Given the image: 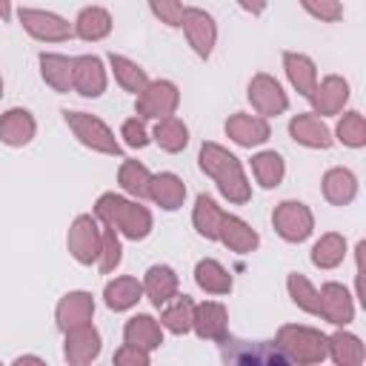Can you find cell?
Returning a JSON list of instances; mask_svg holds the SVG:
<instances>
[{"mask_svg": "<svg viewBox=\"0 0 366 366\" xmlns=\"http://www.w3.org/2000/svg\"><path fill=\"white\" fill-rule=\"evenodd\" d=\"M197 160H200V169L217 183L220 194L229 203L243 206V203L252 200V186H249V180L243 174V166L229 149H223L220 143H203Z\"/></svg>", "mask_w": 366, "mask_h": 366, "instance_id": "cell-1", "label": "cell"}, {"mask_svg": "<svg viewBox=\"0 0 366 366\" xmlns=\"http://www.w3.org/2000/svg\"><path fill=\"white\" fill-rule=\"evenodd\" d=\"M94 217L129 240H143L152 232V212L140 203H132V200L114 194V192H106L97 197Z\"/></svg>", "mask_w": 366, "mask_h": 366, "instance_id": "cell-2", "label": "cell"}, {"mask_svg": "<svg viewBox=\"0 0 366 366\" xmlns=\"http://www.w3.org/2000/svg\"><path fill=\"white\" fill-rule=\"evenodd\" d=\"M274 343L286 355V360H292V363H323L329 357L326 335H320L312 326H297V323L280 326Z\"/></svg>", "mask_w": 366, "mask_h": 366, "instance_id": "cell-3", "label": "cell"}, {"mask_svg": "<svg viewBox=\"0 0 366 366\" xmlns=\"http://www.w3.org/2000/svg\"><path fill=\"white\" fill-rule=\"evenodd\" d=\"M63 117H66V126L74 132V137L86 146V149H92V152H100V154H120L123 149H120V143L114 140V132L100 120V117H94V114H86V112H63Z\"/></svg>", "mask_w": 366, "mask_h": 366, "instance_id": "cell-4", "label": "cell"}, {"mask_svg": "<svg viewBox=\"0 0 366 366\" xmlns=\"http://www.w3.org/2000/svg\"><path fill=\"white\" fill-rule=\"evenodd\" d=\"M66 246L71 252V257L83 266H92L97 263L100 257V246H103V229L97 226V217L92 214H77L69 226V234H66Z\"/></svg>", "mask_w": 366, "mask_h": 366, "instance_id": "cell-5", "label": "cell"}, {"mask_svg": "<svg viewBox=\"0 0 366 366\" xmlns=\"http://www.w3.org/2000/svg\"><path fill=\"white\" fill-rule=\"evenodd\" d=\"M272 226L286 243H303L315 229V217H312V209L306 203L283 200L272 212Z\"/></svg>", "mask_w": 366, "mask_h": 366, "instance_id": "cell-6", "label": "cell"}, {"mask_svg": "<svg viewBox=\"0 0 366 366\" xmlns=\"http://www.w3.org/2000/svg\"><path fill=\"white\" fill-rule=\"evenodd\" d=\"M180 92L172 80H149L146 89L137 94V117L140 120H163L177 112Z\"/></svg>", "mask_w": 366, "mask_h": 366, "instance_id": "cell-7", "label": "cell"}, {"mask_svg": "<svg viewBox=\"0 0 366 366\" xmlns=\"http://www.w3.org/2000/svg\"><path fill=\"white\" fill-rule=\"evenodd\" d=\"M23 29L34 37V40H43V43H63L74 34V26L69 20H63L60 14L54 11H43V9H20L17 11Z\"/></svg>", "mask_w": 366, "mask_h": 366, "instance_id": "cell-8", "label": "cell"}, {"mask_svg": "<svg viewBox=\"0 0 366 366\" xmlns=\"http://www.w3.org/2000/svg\"><path fill=\"white\" fill-rule=\"evenodd\" d=\"M223 360L229 363H252V366H274L289 363L286 355L277 349V343H249V340H229V335L220 340Z\"/></svg>", "mask_w": 366, "mask_h": 366, "instance_id": "cell-9", "label": "cell"}, {"mask_svg": "<svg viewBox=\"0 0 366 366\" xmlns=\"http://www.w3.org/2000/svg\"><path fill=\"white\" fill-rule=\"evenodd\" d=\"M249 103L254 106L260 117H277L289 109V97L283 86L272 74H263V71L249 80Z\"/></svg>", "mask_w": 366, "mask_h": 366, "instance_id": "cell-10", "label": "cell"}, {"mask_svg": "<svg viewBox=\"0 0 366 366\" xmlns=\"http://www.w3.org/2000/svg\"><path fill=\"white\" fill-rule=\"evenodd\" d=\"M180 29L186 31V40L194 49V54L206 60L212 54V49H214V40H217L214 17L209 11H203V9H183Z\"/></svg>", "mask_w": 366, "mask_h": 366, "instance_id": "cell-11", "label": "cell"}, {"mask_svg": "<svg viewBox=\"0 0 366 366\" xmlns=\"http://www.w3.org/2000/svg\"><path fill=\"white\" fill-rule=\"evenodd\" d=\"M71 89L80 97H100L106 92V69L97 54L71 57Z\"/></svg>", "mask_w": 366, "mask_h": 366, "instance_id": "cell-12", "label": "cell"}, {"mask_svg": "<svg viewBox=\"0 0 366 366\" xmlns=\"http://www.w3.org/2000/svg\"><path fill=\"white\" fill-rule=\"evenodd\" d=\"M63 355L71 366H86L92 360H97L100 355V332L86 323V326H74L66 332V343H63Z\"/></svg>", "mask_w": 366, "mask_h": 366, "instance_id": "cell-13", "label": "cell"}, {"mask_svg": "<svg viewBox=\"0 0 366 366\" xmlns=\"http://www.w3.org/2000/svg\"><path fill=\"white\" fill-rule=\"evenodd\" d=\"M192 329L197 332V337L220 343V340L229 335V315H226V306H223V303H214V300L197 303V306H194V315H192Z\"/></svg>", "mask_w": 366, "mask_h": 366, "instance_id": "cell-14", "label": "cell"}, {"mask_svg": "<svg viewBox=\"0 0 366 366\" xmlns=\"http://www.w3.org/2000/svg\"><path fill=\"white\" fill-rule=\"evenodd\" d=\"M226 134H229V140H234L237 146L252 149V146L266 143V140L272 137V129H269V120H266V117L237 112V114H232V117L226 120Z\"/></svg>", "mask_w": 366, "mask_h": 366, "instance_id": "cell-15", "label": "cell"}, {"mask_svg": "<svg viewBox=\"0 0 366 366\" xmlns=\"http://www.w3.org/2000/svg\"><path fill=\"white\" fill-rule=\"evenodd\" d=\"M320 317L335 323V326H349L355 320V303L346 292V286L340 283H323L320 286Z\"/></svg>", "mask_w": 366, "mask_h": 366, "instance_id": "cell-16", "label": "cell"}, {"mask_svg": "<svg viewBox=\"0 0 366 366\" xmlns=\"http://www.w3.org/2000/svg\"><path fill=\"white\" fill-rule=\"evenodd\" d=\"M309 100H312L315 114H320V117L337 114V112H343V106L349 100V83L340 74H329L320 80V86H315Z\"/></svg>", "mask_w": 366, "mask_h": 366, "instance_id": "cell-17", "label": "cell"}, {"mask_svg": "<svg viewBox=\"0 0 366 366\" xmlns=\"http://www.w3.org/2000/svg\"><path fill=\"white\" fill-rule=\"evenodd\" d=\"M289 134L295 143L306 146V149H329L332 146V132L329 126L315 114V112H303V114H295L289 120Z\"/></svg>", "mask_w": 366, "mask_h": 366, "instance_id": "cell-18", "label": "cell"}, {"mask_svg": "<svg viewBox=\"0 0 366 366\" xmlns=\"http://www.w3.org/2000/svg\"><path fill=\"white\" fill-rule=\"evenodd\" d=\"M92 315H94V297L89 292H69V295H63L60 303H57V312H54L57 326L63 332H69L74 326L92 323Z\"/></svg>", "mask_w": 366, "mask_h": 366, "instance_id": "cell-19", "label": "cell"}, {"mask_svg": "<svg viewBox=\"0 0 366 366\" xmlns=\"http://www.w3.org/2000/svg\"><path fill=\"white\" fill-rule=\"evenodd\" d=\"M217 240H220L226 249L237 252V254H249V252H254L257 243H260L257 232H254L246 220H240L237 214H223L220 229H217Z\"/></svg>", "mask_w": 366, "mask_h": 366, "instance_id": "cell-20", "label": "cell"}, {"mask_svg": "<svg viewBox=\"0 0 366 366\" xmlns=\"http://www.w3.org/2000/svg\"><path fill=\"white\" fill-rule=\"evenodd\" d=\"M34 132H37V123H34L31 112H26V109H9L0 117V140L11 149H20V146L31 143Z\"/></svg>", "mask_w": 366, "mask_h": 366, "instance_id": "cell-21", "label": "cell"}, {"mask_svg": "<svg viewBox=\"0 0 366 366\" xmlns=\"http://www.w3.org/2000/svg\"><path fill=\"white\" fill-rule=\"evenodd\" d=\"M149 197H152L160 209L177 212V209L183 206V200H186V183H183L177 174H172V172L152 174V180H149Z\"/></svg>", "mask_w": 366, "mask_h": 366, "instance_id": "cell-22", "label": "cell"}, {"mask_svg": "<svg viewBox=\"0 0 366 366\" xmlns=\"http://www.w3.org/2000/svg\"><path fill=\"white\" fill-rule=\"evenodd\" d=\"M123 340L132 343V346H137V349L154 352L163 343V326L152 315H134L123 326Z\"/></svg>", "mask_w": 366, "mask_h": 366, "instance_id": "cell-23", "label": "cell"}, {"mask_svg": "<svg viewBox=\"0 0 366 366\" xmlns=\"http://www.w3.org/2000/svg\"><path fill=\"white\" fill-rule=\"evenodd\" d=\"M323 197L332 206H349L357 197V177L343 166L329 169L323 174Z\"/></svg>", "mask_w": 366, "mask_h": 366, "instance_id": "cell-24", "label": "cell"}, {"mask_svg": "<svg viewBox=\"0 0 366 366\" xmlns=\"http://www.w3.org/2000/svg\"><path fill=\"white\" fill-rule=\"evenodd\" d=\"M283 69H286V77L289 83L303 94L309 97L317 86V69L312 63V57L300 54V51H283Z\"/></svg>", "mask_w": 366, "mask_h": 366, "instance_id": "cell-25", "label": "cell"}, {"mask_svg": "<svg viewBox=\"0 0 366 366\" xmlns=\"http://www.w3.org/2000/svg\"><path fill=\"white\" fill-rule=\"evenodd\" d=\"M143 292H146V297L160 309L163 303H169L174 295H177V274H174V269L172 266H152L149 272H146V277H143Z\"/></svg>", "mask_w": 366, "mask_h": 366, "instance_id": "cell-26", "label": "cell"}, {"mask_svg": "<svg viewBox=\"0 0 366 366\" xmlns=\"http://www.w3.org/2000/svg\"><path fill=\"white\" fill-rule=\"evenodd\" d=\"M103 297H106V306L112 312H126V309L137 306V300L143 297V283L137 277H129V274L114 277V280L106 283Z\"/></svg>", "mask_w": 366, "mask_h": 366, "instance_id": "cell-27", "label": "cell"}, {"mask_svg": "<svg viewBox=\"0 0 366 366\" xmlns=\"http://www.w3.org/2000/svg\"><path fill=\"white\" fill-rule=\"evenodd\" d=\"M326 340H329V357H332L337 366H360V363L366 360V349H363V343H360L357 335L337 329V332H335L332 337H326Z\"/></svg>", "mask_w": 366, "mask_h": 366, "instance_id": "cell-28", "label": "cell"}, {"mask_svg": "<svg viewBox=\"0 0 366 366\" xmlns=\"http://www.w3.org/2000/svg\"><path fill=\"white\" fill-rule=\"evenodd\" d=\"M109 31H112V14L100 6H86L74 20V34L80 40L94 43V40H103Z\"/></svg>", "mask_w": 366, "mask_h": 366, "instance_id": "cell-29", "label": "cell"}, {"mask_svg": "<svg viewBox=\"0 0 366 366\" xmlns=\"http://www.w3.org/2000/svg\"><path fill=\"white\" fill-rule=\"evenodd\" d=\"M194 283L209 292V295H229L232 292V274L214 260V257H203L194 266Z\"/></svg>", "mask_w": 366, "mask_h": 366, "instance_id": "cell-30", "label": "cell"}, {"mask_svg": "<svg viewBox=\"0 0 366 366\" xmlns=\"http://www.w3.org/2000/svg\"><path fill=\"white\" fill-rule=\"evenodd\" d=\"M40 74L54 92H71V57L43 51L40 54Z\"/></svg>", "mask_w": 366, "mask_h": 366, "instance_id": "cell-31", "label": "cell"}, {"mask_svg": "<svg viewBox=\"0 0 366 366\" xmlns=\"http://www.w3.org/2000/svg\"><path fill=\"white\" fill-rule=\"evenodd\" d=\"M223 209L209 197V194H197L194 200V212H192V223L197 229L200 237L206 240H217V229H220V220H223Z\"/></svg>", "mask_w": 366, "mask_h": 366, "instance_id": "cell-32", "label": "cell"}, {"mask_svg": "<svg viewBox=\"0 0 366 366\" xmlns=\"http://www.w3.org/2000/svg\"><path fill=\"white\" fill-rule=\"evenodd\" d=\"M192 315H194V303L192 297L186 295H174L169 303H163V312H160V326L169 329L172 335H186L192 329Z\"/></svg>", "mask_w": 366, "mask_h": 366, "instance_id": "cell-33", "label": "cell"}, {"mask_svg": "<svg viewBox=\"0 0 366 366\" xmlns=\"http://www.w3.org/2000/svg\"><path fill=\"white\" fill-rule=\"evenodd\" d=\"M154 143L163 149V152H169V154H177V152H183L186 149V143H189V129H186V123L180 120V117H174V114H169V117H163V120H157V126H154Z\"/></svg>", "mask_w": 366, "mask_h": 366, "instance_id": "cell-34", "label": "cell"}, {"mask_svg": "<svg viewBox=\"0 0 366 366\" xmlns=\"http://www.w3.org/2000/svg\"><path fill=\"white\" fill-rule=\"evenodd\" d=\"M346 257V237L337 232H326L315 246H312V263L317 269H335Z\"/></svg>", "mask_w": 366, "mask_h": 366, "instance_id": "cell-35", "label": "cell"}, {"mask_svg": "<svg viewBox=\"0 0 366 366\" xmlns=\"http://www.w3.org/2000/svg\"><path fill=\"white\" fill-rule=\"evenodd\" d=\"M109 66H112L114 80L120 83V89H126V92H132V94H140V92L146 89L149 77H146V71H143L134 60H129V57L112 51V54H109Z\"/></svg>", "mask_w": 366, "mask_h": 366, "instance_id": "cell-36", "label": "cell"}, {"mask_svg": "<svg viewBox=\"0 0 366 366\" xmlns=\"http://www.w3.org/2000/svg\"><path fill=\"white\" fill-rule=\"evenodd\" d=\"M252 172L263 189H274V186H280V180L286 174V163L277 152H257L252 157Z\"/></svg>", "mask_w": 366, "mask_h": 366, "instance_id": "cell-37", "label": "cell"}, {"mask_svg": "<svg viewBox=\"0 0 366 366\" xmlns=\"http://www.w3.org/2000/svg\"><path fill=\"white\" fill-rule=\"evenodd\" d=\"M149 180H152V172H149L143 163H137V160H123V166H120V172H117V183H120V189H123L126 194H132V197H137V200L149 197Z\"/></svg>", "mask_w": 366, "mask_h": 366, "instance_id": "cell-38", "label": "cell"}, {"mask_svg": "<svg viewBox=\"0 0 366 366\" xmlns=\"http://www.w3.org/2000/svg\"><path fill=\"white\" fill-rule=\"evenodd\" d=\"M286 289H289V297H292V303H295L297 309H303V312H309V315H320V295H317V289H315L303 274L292 272V274L286 277Z\"/></svg>", "mask_w": 366, "mask_h": 366, "instance_id": "cell-39", "label": "cell"}, {"mask_svg": "<svg viewBox=\"0 0 366 366\" xmlns=\"http://www.w3.org/2000/svg\"><path fill=\"white\" fill-rule=\"evenodd\" d=\"M335 134H337V140H340L343 146H349V149L366 146V120H363V114H360V112H346V114L340 117Z\"/></svg>", "mask_w": 366, "mask_h": 366, "instance_id": "cell-40", "label": "cell"}, {"mask_svg": "<svg viewBox=\"0 0 366 366\" xmlns=\"http://www.w3.org/2000/svg\"><path fill=\"white\" fill-rule=\"evenodd\" d=\"M120 260H123V246H120V237H117V232H114L112 226H106V229H103V246H100L97 269H100L103 274H109V272H114V269L120 266Z\"/></svg>", "mask_w": 366, "mask_h": 366, "instance_id": "cell-41", "label": "cell"}, {"mask_svg": "<svg viewBox=\"0 0 366 366\" xmlns=\"http://www.w3.org/2000/svg\"><path fill=\"white\" fill-rule=\"evenodd\" d=\"M300 6H303L312 17H317V20H323V23H337V20L343 17L340 0H300Z\"/></svg>", "mask_w": 366, "mask_h": 366, "instance_id": "cell-42", "label": "cell"}, {"mask_svg": "<svg viewBox=\"0 0 366 366\" xmlns=\"http://www.w3.org/2000/svg\"><path fill=\"white\" fill-rule=\"evenodd\" d=\"M154 17L166 26H180V17H183V3L180 0H149Z\"/></svg>", "mask_w": 366, "mask_h": 366, "instance_id": "cell-43", "label": "cell"}, {"mask_svg": "<svg viewBox=\"0 0 366 366\" xmlns=\"http://www.w3.org/2000/svg\"><path fill=\"white\" fill-rule=\"evenodd\" d=\"M120 134H123V140H126L129 149H143V146H149V132H146V123H143L140 117L126 120L123 129H120Z\"/></svg>", "mask_w": 366, "mask_h": 366, "instance_id": "cell-44", "label": "cell"}, {"mask_svg": "<svg viewBox=\"0 0 366 366\" xmlns=\"http://www.w3.org/2000/svg\"><path fill=\"white\" fill-rule=\"evenodd\" d=\"M114 363H120V366H126V363H132V366H146V363H149V352H146V349H137V346H132V343H123V346L114 352Z\"/></svg>", "mask_w": 366, "mask_h": 366, "instance_id": "cell-45", "label": "cell"}, {"mask_svg": "<svg viewBox=\"0 0 366 366\" xmlns=\"http://www.w3.org/2000/svg\"><path fill=\"white\" fill-rule=\"evenodd\" d=\"M237 3L249 14H263V9H266V0H237Z\"/></svg>", "mask_w": 366, "mask_h": 366, "instance_id": "cell-46", "label": "cell"}, {"mask_svg": "<svg viewBox=\"0 0 366 366\" xmlns=\"http://www.w3.org/2000/svg\"><path fill=\"white\" fill-rule=\"evenodd\" d=\"M11 17V0H0V20Z\"/></svg>", "mask_w": 366, "mask_h": 366, "instance_id": "cell-47", "label": "cell"}, {"mask_svg": "<svg viewBox=\"0 0 366 366\" xmlns=\"http://www.w3.org/2000/svg\"><path fill=\"white\" fill-rule=\"evenodd\" d=\"M14 363H43V357H34V355H20V357H14Z\"/></svg>", "mask_w": 366, "mask_h": 366, "instance_id": "cell-48", "label": "cell"}, {"mask_svg": "<svg viewBox=\"0 0 366 366\" xmlns=\"http://www.w3.org/2000/svg\"><path fill=\"white\" fill-rule=\"evenodd\" d=\"M0 94H3V77H0Z\"/></svg>", "mask_w": 366, "mask_h": 366, "instance_id": "cell-49", "label": "cell"}]
</instances>
